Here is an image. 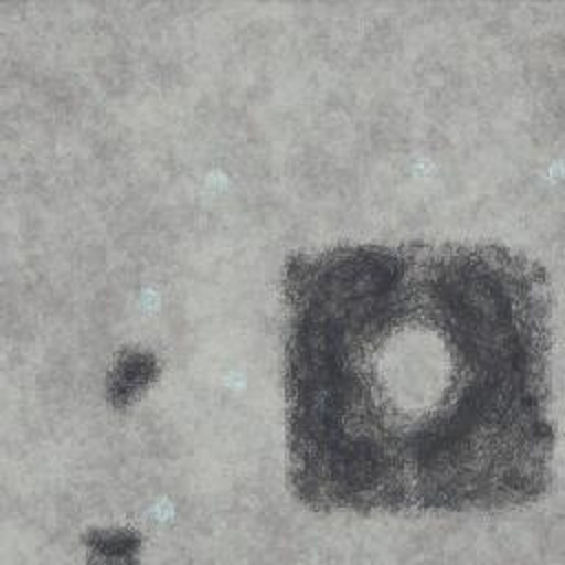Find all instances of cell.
I'll return each mask as SVG.
<instances>
[{"label":"cell","instance_id":"6da1fadb","mask_svg":"<svg viewBox=\"0 0 565 565\" xmlns=\"http://www.w3.org/2000/svg\"><path fill=\"white\" fill-rule=\"evenodd\" d=\"M287 472L316 510H501L552 481V294L521 252L338 245L282 271Z\"/></svg>","mask_w":565,"mask_h":565}]
</instances>
